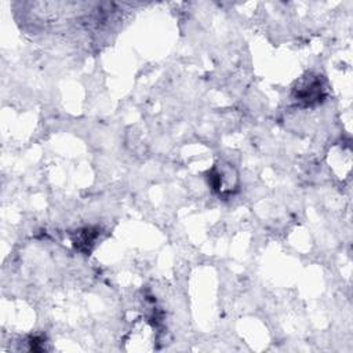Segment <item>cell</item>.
<instances>
[{
	"instance_id": "obj_1",
	"label": "cell",
	"mask_w": 353,
	"mask_h": 353,
	"mask_svg": "<svg viewBox=\"0 0 353 353\" xmlns=\"http://www.w3.org/2000/svg\"><path fill=\"white\" fill-rule=\"evenodd\" d=\"M324 95L325 92H324V85L321 83V79H319V76H314L305 80L302 84H299L295 88L294 98L296 102L302 103L303 106H312L321 102Z\"/></svg>"
},
{
	"instance_id": "obj_2",
	"label": "cell",
	"mask_w": 353,
	"mask_h": 353,
	"mask_svg": "<svg viewBox=\"0 0 353 353\" xmlns=\"http://www.w3.org/2000/svg\"><path fill=\"white\" fill-rule=\"evenodd\" d=\"M233 168L225 165H215L210 171V183L212 189L219 193H230L237 185V175L232 174Z\"/></svg>"
},
{
	"instance_id": "obj_3",
	"label": "cell",
	"mask_w": 353,
	"mask_h": 353,
	"mask_svg": "<svg viewBox=\"0 0 353 353\" xmlns=\"http://www.w3.org/2000/svg\"><path fill=\"white\" fill-rule=\"evenodd\" d=\"M97 236H98V230H95L92 228H85V229H81L77 232V237L73 240V243H74L76 248L90 251Z\"/></svg>"
}]
</instances>
